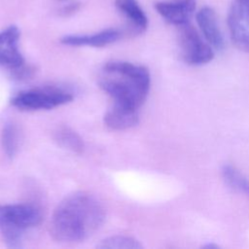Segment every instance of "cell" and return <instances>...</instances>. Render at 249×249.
I'll use <instances>...</instances> for the list:
<instances>
[{"mask_svg": "<svg viewBox=\"0 0 249 249\" xmlns=\"http://www.w3.org/2000/svg\"><path fill=\"white\" fill-rule=\"evenodd\" d=\"M221 174L226 185L231 190L242 194L249 199V179L231 164H224Z\"/></svg>", "mask_w": 249, "mask_h": 249, "instance_id": "obj_13", "label": "cell"}, {"mask_svg": "<svg viewBox=\"0 0 249 249\" xmlns=\"http://www.w3.org/2000/svg\"><path fill=\"white\" fill-rule=\"evenodd\" d=\"M196 0H167L155 3L158 14L168 23L175 26L190 22L196 12Z\"/></svg>", "mask_w": 249, "mask_h": 249, "instance_id": "obj_8", "label": "cell"}, {"mask_svg": "<svg viewBox=\"0 0 249 249\" xmlns=\"http://www.w3.org/2000/svg\"><path fill=\"white\" fill-rule=\"evenodd\" d=\"M105 217V209L94 196L75 192L65 196L55 207L50 231L60 242L83 241L102 227Z\"/></svg>", "mask_w": 249, "mask_h": 249, "instance_id": "obj_1", "label": "cell"}, {"mask_svg": "<svg viewBox=\"0 0 249 249\" xmlns=\"http://www.w3.org/2000/svg\"><path fill=\"white\" fill-rule=\"evenodd\" d=\"M96 247L100 249H141L143 246L132 236L117 234L100 240Z\"/></svg>", "mask_w": 249, "mask_h": 249, "instance_id": "obj_16", "label": "cell"}, {"mask_svg": "<svg viewBox=\"0 0 249 249\" xmlns=\"http://www.w3.org/2000/svg\"><path fill=\"white\" fill-rule=\"evenodd\" d=\"M54 140L57 144L76 154H80L84 151L85 144L82 137L72 128L68 126H60L54 132Z\"/></svg>", "mask_w": 249, "mask_h": 249, "instance_id": "obj_14", "label": "cell"}, {"mask_svg": "<svg viewBox=\"0 0 249 249\" xmlns=\"http://www.w3.org/2000/svg\"><path fill=\"white\" fill-rule=\"evenodd\" d=\"M98 85L112 104L139 112L150 91L151 75L143 65L113 60L102 67Z\"/></svg>", "mask_w": 249, "mask_h": 249, "instance_id": "obj_2", "label": "cell"}, {"mask_svg": "<svg viewBox=\"0 0 249 249\" xmlns=\"http://www.w3.org/2000/svg\"><path fill=\"white\" fill-rule=\"evenodd\" d=\"M176 27L180 56L186 64L201 66L213 60L215 50L190 22Z\"/></svg>", "mask_w": 249, "mask_h": 249, "instance_id": "obj_5", "label": "cell"}, {"mask_svg": "<svg viewBox=\"0 0 249 249\" xmlns=\"http://www.w3.org/2000/svg\"><path fill=\"white\" fill-rule=\"evenodd\" d=\"M122 33L115 28H108L92 34H70L60 39L61 44L71 47H105L115 43L121 37Z\"/></svg>", "mask_w": 249, "mask_h": 249, "instance_id": "obj_10", "label": "cell"}, {"mask_svg": "<svg viewBox=\"0 0 249 249\" xmlns=\"http://www.w3.org/2000/svg\"><path fill=\"white\" fill-rule=\"evenodd\" d=\"M72 91L57 86H43L18 91L11 98V104L22 111L50 110L71 102Z\"/></svg>", "mask_w": 249, "mask_h": 249, "instance_id": "obj_4", "label": "cell"}, {"mask_svg": "<svg viewBox=\"0 0 249 249\" xmlns=\"http://www.w3.org/2000/svg\"><path fill=\"white\" fill-rule=\"evenodd\" d=\"M20 134L18 127L14 123H6L1 132V145L5 155L12 159L14 158L19 147Z\"/></svg>", "mask_w": 249, "mask_h": 249, "instance_id": "obj_15", "label": "cell"}, {"mask_svg": "<svg viewBox=\"0 0 249 249\" xmlns=\"http://www.w3.org/2000/svg\"><path fill=\"white\" fill-rule=\"evenodd\" d=\"M219 247L220 246L214 242H208L202 246V248H204V249H218Z\"/></svg>", "mask_w": 249, "mask_h": 249, "instance_id": "obj_17", "label": "cell"}, {"mask_svg": "<svg viewBox=\"0 0 249 249\" xmlns=\"http://www.w3.org/2000/svg\"><path fill=\"white\" fill-rule=\"evenodd\" d=\"M196 20L207 43L215 51H223L225 49V38L216 12L211 7L204 6L196 14Z\"/></svg>", "mask_w": 249, "mask_h": 249, "instance_id": "obj_9", "label": "cell"}, {"mask_svg": "<svg viewBox=\"0 0 249 249\" xmlns=\"http://www.w3.org/2000/svg\"><path fill=\"white\" fill-rule=\"evenodd\" d=\"M20 32L16 25L0 31V66L18 73L24 70V57L19 50Z\"/></svg>", "mask_w": 249, "mask_h": 249, "instance_id": "obj_7", "label": "cell"}, {"mask_svg": "<svg viewBox=\"0 0 249 249\" xmlns=\"http://www.w3.org/2000/svg\"><path fill=\"white\" fill-rule=\"evenodd\" d=\"M139 121V112L114 104L104 114V124L113 130H125L135 126Z\"/></svg>", "mask_w": 249, "mask_h": 249, "instance_id": "obj_12", "label": "cell"}, {"mask_svg": "<svg viewBox=\"0 0 249 249\" xmlns=\"http://www.w3.org/2000/svg\"><path fill=\"white\" fill-rule=\"evenodd\" d=\"M227 21L232 44L249 53V0H232Z\"/></svg>", "mask_w": 249, "mask_h": 249, "instance_id": "obj_6", "label": "cell"}, {"mask_svg": "<svg viewBox=\"0 0 249 249\" xmlns=\"http://www.w3.org/2000/svg\"><path fill=\"white\" fill-rule=\"evenodd\" d=\"M115 6L124 17L131 33L138 35L148 27V18L136 0H115Z\"/></svg>", "mask_w": 249, "mask_h": 249, "instance_id": "obj_11", "label": "cell"}, {"mask_svg": "<svg viewBox=\"0 0 249 249\" xmlns=\"http://www.w3.org/2000/svg\"><path fill=\"white\" fill-rule=\"evenodd\" d=\"M42 221V210L35 204H0V233L9 248H21L27 234L38 228Z\"/></svg>", "mask_w": 249, "mask_h": 249, "instance_id": "obj_3", "label": "cell"}]
</instances>
